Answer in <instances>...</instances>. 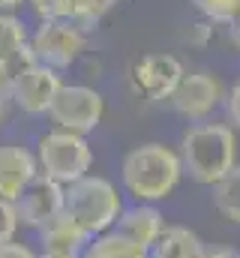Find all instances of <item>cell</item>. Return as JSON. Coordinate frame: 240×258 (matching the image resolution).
<instances>
[{"label":"cell","mask_w":240,"mask_h":258,"mask_svg":"<svg viewBox=\"0 0 240 258\" xmlns=\"http://www.w3.org/2000/svg\"><path fill=\"white\" fill-rule=\"evenodd\" d=\"M183 180V165L174 147L162 141H144L132 147L120 162L123 192L132 195L135 204H159L171 198Z\"/></svg>","instance_id":"6da1fadb"},{"label":"cell","mask_w":240,"mask_h":258,"mask_svg":"<svg viewBox=\"0 0 240 258\" xmlns=\"http://www.w3.org/2000/svg\"><path fill=\"white\" fill-rule=\"evenodd\" d=\"M237 132L228 123L201 120L183 132L177 147L183 174L198 186H216L234 165H237Z\"/></svg>","instance_id":"7a4b0ae2"},{"label":"cell","mask_w":240,"mask_h":258,"mask_svg":"<svg viewBox=\"0 0 240 258\" xmlns=\"http://www.w3.org/2000/svg\"><path fill=\"white\" fill-rule=\"evenodd\" d=\"M120 213H123V195L108 177L87 174L63 189V216H69L90 240L108 234Z\"/></svg>","instance_id":"3957f363"},{"label":"cell","mask_w":240,"mask_h":258,"mask_svg":"<svg viewBox=\"0 0 240 258\" xmlns=\"http://www.w3.org/2000/svg\"><path fill=\"white\" fill-rule=\"evenodd\" d=\"M33 156H36L39 174L60 186H69V183L87 177L93 168V147H90L87 135H75V132H63V129H51V132L39 135Z\"/></svg>","instance_id":"277c9868"},{"label":"cell","mask_w":240,"mask_h":258,"mask_svg":"<svg viewBox=\"0 0 240 258\" xmlns=\"http://www.w3.org/2000/svg\"><path fill=\"white\" fill-rule=\"evenodd\" d=\"M27 48H30V54H33L36 63L60 72V69H69L84 54L87 33L78 24L66 21V18L63 21H39L36 30L27 39Z\"/></svg>","instance_id":"5b68a950"},{"label":"cell","mask_w":240,"mask_h":258,"mask_svg":"<svg viewBox=\"0 0 240 258\" xmlns=\"http://www.w3.org/2000/svg\"><path fill=\"white\" fill-rule=\"evenodd\" d=\"M48 117L54 129L87 135L102 123L105 117V99L90 84H63L48 108Z\"/></svg>","instance_id":"8992f818"},{"label":"cell","mask_w":240,"mask_h":258,"mask_svg":"<svg viewBox=\"0 0 240 258\" xmlns=\"http://www.w3.org/2000/svg\"><path fill=\"white\" fill-rule=\"evenodd\" d=\"M168 102H171L174 114H180L183 120L201 123V120H210L216 108H222L225 84H222V78L216 72H207V69L186 72Z\"/></svg>","instance_id":"52a82bcc"},{"label":"cell","mask_w":240,"mask_h":258,"mask_svg":"<svg viewBox=\"0 0 240 258\" xmlns=\"http://www.w3.org/2000/svg\"><path fill=\"white\" fill-rule=\"evenodd\" d=\"M183 75H186V69L174 54L153 51V54H144L132 66L129 84H132L135 96H141L144 102H168Z\"/></svg>","instance_id":"ba28073f"},{"label":"cell","mask_w":240,"mask_h":258,"mask_svg":"<svg viewBox=\"0 0 240 258\" xmlns=\"http://www.w3.org/2000/svg\"><path fill=\"white\" fill-rule=\"evenodd\" d=\"M60 87H63L60 72H54V69H48L42 63H30L12 75L9 102L21 114L42 117V114H48V108H51V102H54Z\"/></svg>","instance_id":"9c48e42d"},{"label":"cell","mask_w":240,"mask_h":258,"mask_svg":"<svg viewBox=\"0 0 240 258\" xmlns=\"http://www.w3.org/2000/svg\"><path fill=\"white\" fill-rule=\"evenodd\" d=\"M63 189L66 186H60L54 180L36 174L30 180V186L18 195V201H15L18 222L27 225V228H33V231L45 228L51 219H57L60 213H63Z\"/></svg>","instance_id":"30bf717a"},{"label":"cell","mask_w":240,"mask_h":258,"mask_svg":"<svg viewBox=\"0 0 240 258\" xmlns=\"http://www.w3.org/2000/svg\"><path fill=\"white\" fill-rule=\"evenodd\" d=\"M111 231L120 240L150 252L153 243L165 231V216H162V210L156 204H132V207H123V213H120V219L114 222Z\"/></svg>","instance_id":"8fae6325"},{"label":"cell","mask_w":240,"mask_h":258,"mask_svg":"<svg viewBox=\"0 0 240 258\" xmlns=\"http://www.w3.org/2000/svg\"><path fill=\"white\" fill-rule=\"evenodd\" d=\"M39 174L33 150L21 144H0V198L18 201V195L30 186V180Z\"/></svg>","instance_id":"7c38bea8"},{"label":"cell","mask_w":240,"mask_h":258,"mask_svg":"<svg viewBox=\"0 0 240 258\" xmlns=\"http://www.w3.org/2000/svg\"><path fill=\"white\" fill-rule=\"evenodd\" d=\"M207 243L186 225H165L162 237L153 243L147 258H204Z\"/></svg>","instance_id":"4fadbf2b"},{"label":"cell","mask_w":240,"mask_h":258,"mask_svg":"<svg viewBox=\"0 0 240 258\" xmlns=\"http://www.w3.org/2000/svg\"><path fill=\"white\" fill-rule=\"evenodd\" d=\"M39 243H42V249H72V252H84V246L90 243V237L69 216L60 213L57 219H51L45 228H39Z\"/></svg>","instance_id":"5bb4252c"},{"label":"cell","mask_w":240,"mask_h":258,"mask_svg":"<svg viewBox=\"0 0 240 258\" xmlns=\"http://www.w3.org/2000/svg\"><path fill=\"white\" fill-rule=\"evenodd\" d=\"M27 39H30L27 24L12 12H0V63H9L12 69L18 54L27 48Z\"/></svg>","instance_id":"9a60e30c"},{"label":"cell","mask_w":240,"mask_h":258,"mask_svg":"<svg viewBox=\"0 0 240 258\" xmlns=\"http://www.w3.org/2000/svg\"><path fill=\"white\" fill-rule=\"evenodd\" d=\"M213 189V207L225 222L240 225V162L216 183Z\"/></svg>","instance_id":"2e32d148"},{"label":"cell","mask_w":240,"mask_h":258,"mask_svg":"<svg viewBox=\"0 0 240 258\" xmlns=\"http://www.w3.org/2000/svg\"><path fill=\"white\" fill-rule=\"evenodd\" d=\"M81 258H147V252L132 246V243H126V240H120L114 231H108L102 237H93L84 246Z\"/></svg>","instance_id":"e0dca14e"},{"label":"cell","mask_w":240,"mask_h":258,"mask_svg":"<svg viewBox=\"0 0 240 258\" xmlns=\"http://www.w3.org/2000/svg\"><path fill=\"white\" fill-rule=\"evenodd\" d=\"M120 0H69V21L78 24L84 33L93 30Z\"/></svg>","instance_id":"ac0fdd59"},{"label":"cell","mask_w":240,"mask_h":258,"mask_svg":"<svg viewBox=\"0 0 240 258\" xmlns=\"http://www.w3.org/2000/svg\"><path fill=\"white\" fill-rule=\"evenodd\" d=\"M201 18H207L210 24H228L240 12V0H189Z\"/></svg>","instance_id":"d6986e66"},{"label":"cell","mask_w":240,"mask_h":258,"mask_svg":"<svg viewBox=\"0 0 240 258\" xmlns=\"http://www.w3.org/2000/svg\"><path fill=\"white\" fill-rule=\"evenodd\" d=\"M39 21H69V0H27Z\"/></svg>","instance_id":"ffe728a7"},{"label":"cell","mask_w":240,"mask_h":258,"mask_svg":"<svg viewBox=\"0 0 240 258\" xmlns=\"http://www.w3.org/2000/svg\"><path fill=\"white\" fill-rule=\"evenodd\" d=\"M213 33H216V24H210L207 18H201V21H192V24L186 27L183 42H189L192 48H207V45L213 42Z\"/></svg>","instance_id":"44dd1931"},{"label":"cell","mask_w":240,"mask_h":258,"mask_svg":"<svg viewBox=\"0 0 240 258\" xmlns=\"http://www.w3.org/2000/svg\"><path fill=\"white\" fill-rule=\"evenodd\" d=\"M18 228H21V222H18L15 204L0 198V246H3V243H12L15 234H18Z\"/></svg>","instance_id":"7402d4cb"},{"label":"cell","mask_w":240,"mask_h":258,"mask_svg":"<svg viewBox=\"0 0 240 258\" xmlns=\"http://www.w3.org/2000/svg\"><path fill=\"white\" fill-rule=\"evenodd\" d=\"M225 114H228V126L240 132V81L231 87V90H225Z\"/></svg>","instance_id":"603a6c76"},{"label":"cell","mask_w":240,"mask_h":258,"mask_svg":"<svg viewBox=\"0 0 240 258\" xmlns=\"http://www.w3.org/2000/svg\"><path fill=\"white\" fill-rule=\"evenodd\" d=\"M0 258H39V255H36L33 246L12 240V243H3V246H0Z\"/></svg>","instance_id":"cb8c5ba5"},{"label":"cell","mask_w":240,"mask_h":258,"mask_svg":"<svg viewBox=\"0 0 240 258\" xmlns=\"http://www.w3.org/2000/svg\"><path fill=\"white\" fill-rule=\"evenodd\" d=\"M9 90H12V69L9 63H0V99H9Z\"/></svg>","instance_id":"d4e9b609"},{"label":"cell","mask_w":240,"mask_h":258,"mask_svg":"<svg viewBox=\"0 0 240 258\" xmlns=\"http://www.w3.org/2000/svg\"><path fill=\"white\" fill-rule=\"evenodd\" d=\"M225 27H228V42H231V45L240 51V12L231 18V21H228V24H225Z\"/></svg>","instance_id":"484cf974"},{"label":"cell","mask_w":240,"mask_h":258,"mask_svg":"<svg viewBox=\"0 0 240 258\" xmlns=\"http://www.w3.org/2000/svg\"><path fill=\"white\" fill-rule=\"evenodd\" d=\"M39 258H81V252H72V249H39Z\"/></svg>","instance_id":"4316f807"},{"label":"cell","mask_w":240,"mask_h":258,"mask_svg":"<svg viewBox=\"0 0 240 258\" xmlns=\"http://www.w3.org/2000/svg\"><path fill=\"white\" fill-rule=\"evenodd\" d=\"M204 258H234V249H228V246H207V255Z\"/></svg>","instance_id":"83f0119b"},{"label":"cell","mask_w":240,"mask_h":258,"mask_svg":"<svg viewBox=\"0 0 240 258\" xmlns=\"http://www.w3.org/2000/svg\"><path fill=\"white\" fill-rule=\"evenodd\" d=\"M9 108H12V102L9 99H0V126L9 120Z\"/></svg>","instance_id":"f1b7e54d"},{"label":"cell","mask_w":240,"mask_h":258,"mask_svg":"<svg viewBox=\"0 0 240 258\" xmlns=\"http://www.w3.org/2000/svg\"><path fill=\"white\" fill-rule=\"evenodd\" d=\"M21 3H27V0H0V12H12V9H18Z\"/></svg>","instance_id":"f546056e"},{"label":"cell","mask_w":240,"mask_h":258,"mask_svg":"<svg viewBox=\"0 0 240 258\" xmlns=\"http://www.w3.org/2000/svg\"><path fill=\"white\" fill-rule=\"evenodd\" d=\"M234 258H240V252H234Z\"/></svg>","instance_id":"4dcf8cb0"}]
</instances>
